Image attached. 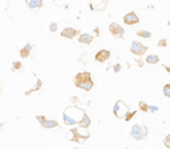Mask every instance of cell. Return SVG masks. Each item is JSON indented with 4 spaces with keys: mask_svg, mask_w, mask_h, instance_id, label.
<instances>
[{
    "mask_svg": "<svg viewBox=\"0 0 170 149\" xmlns=\"http://www.w3.org/2000/svg\"><path fill=\"white\" fill-rule=\"evenodd\" d=\"M89 138V132L86 131V128H82L81 129H77V128H72L69 129L68 132L65 133V139L69 141V142H77V144H82L85 139Z\"/></svg>",
    "mask_w": 170,
    "mask_h": 149,
    "instance_id": "obj_1",
    "label": "cell"
},
{
    "mask_svg": "<svg viewBox=\"0 0 170 149\" xmlns=\"http://www.w3.org/2000/svg\"><path fill=\"white\" fill-rule=\"evenodd\" d=\"M74 84H75V87H78V88H81V90L91 91L92 90V87H94V81H92V78H91L89 73L84 71V73H78V74L75 75Z\"/></svg>",
    "mask_w": 170,
    "mask_h": 149,
    "instance_id": "obj_2",
    "label": "cell"
},
{
    "mask_svg": "<svg viewBox=\"0 0 170 149\" xmlns=\"http://www.w3.org/2000/svg\"><path fill=\"white\" fill-rule=\"evenodd\" d=\"M130 136L135 141H142L148 136V128L145 125H140V124H135L130 129Z\"/></svg>",
    "mask_w": 170,
    "mask_h": 149,
    "instance_id": "obj_3",
    "label": "cell"
},
{
    "mask_svg": "<svg viewBox=\"0 0 170 149\" xmlns=\"http://www.w3.org/2000/svg\"><path fill=\"white\" fill-rule=\"evenodd\" d=\"M128 111H129V106H128L122 100H119V101L115 102V105H113V115L116 118H125Z\"/></svg>",
    "mask_w": 170,
    "mask_h": 149,
    "instance_id": "obj_4",
    "label": "cell"
},
{
    "mask_svg": "<svg viewBox=\"0 0 170 149\" xmlns=\"http://www.w3.org/2000/svg\"><path fill=\"white\" fill-rule=\"evenodd\" d=\"M146 51H148V46L142 44V43L138 41V40L132 41V44H130V53H132V54H135V55L140 57V55H143Z\"/></svg>",
    "mask_w": 170,
    "mask_h": 149,
    "instance_id": "obj_5",
    "label": "cell"
},
{
    "mask_svg": "<svg viewBox=\"0 0 170 149\" xmlns=\"http://www.w3.org/2000/svg\"><path fill=\"white\" fill-rule=\"evenodd\" d=\"M109 33L115 38H122L125 36V28L121 24H118V23H111L109 24Z\"/></svg>",
    "mask_w": 170,
    "mask_h": 149,
    "instance_id": "obj_6",
    "label": "cell"
},
{
    "mask_svg": "<svg viewBox=\"0 0 170 149\" xmlns=\"http://www.w3.org/2000/svg\"><path fill=\"white\" fill-rule=\"evenodd\" d=\"M123 21H125V24H128V26H133V24H138L139 23V17L135 11H129V13H126L123 16Z\"/></svg>",
    "mask_w": 170,
    "mask_h": 149,
    "instance_id": "obj_7",
    "label": "cell"
},
{
    "mask_svg": "<svg viewBox=\"0 0 170 149\" xmlns=\"http://www.w3.org/2000/svg\"><path fill=\"white\" fill-rule=\"evenodd\" d=\"M37 121L40 122V125L42 128H57L58 127V122L55 119H45L44 117H40V115H37Z\"/></svg>",
    "mask_w": 170,
    "mask_h": 149,
    "instance_id": "obj_8",
    "label": "cell"
},
{
    "mask_svg": "<svg viewBox=\"0 0 170 149\" xmlns=\"http://www.w3.org/2000/svg\"><path fill=\"white\" fill-rule=\"evenodd\" d=\"M109 57H111V51L106 50V48H102L95 54V61L96 63H105V61H108Z\"/></svg>",
    "mask_w": 170,
    "mask_h": 149,
    "instance_id": "obj_9",
    "label": "cell"
},
{
    "mask_svg": "<svg viewBox=\"0 0 170 149\" xmlns=\"http://www.w3.org/2000/svg\"><path fill=\"white\" fill-rule=\"evenodd\" d=\"M75 36H78V30L72 28V27H65L63 31H61V37H64V38H74Z\"/></svg>",
    "mask_w": 170,
    "mask_h": 149,
    "instance_id": "obj_10",
    "label": "cell"
},
{
    "mask_svg": "<svg viewBox=\"0 0 170 149\" xmlns=\"http://www.w3.org/2000/svg\"><path fill=\"white\" fill-rule=\"evenodd\" d=\"M92 40H94V37H92L91 34H88V33L80 34V37H78V41H80L81 44H91Z\"/></svg>",
    "mask_w": 170,
    "mask_h": 149,
    "instance_id": "obj_11",
    "label": "cell"
},
{
    "mask_svg": "<svg viewBox=\"0 0 170 149\" xmlns=\"http://www.w3.org/2000/svg\"><path fill=\"white\" fill-rule=\"evenodd\" d=\"M80 125L82 128H88L91 125V119H89V117L85 114V111H82V118L80 119Z\"/></svg>",
    "mask_w": 170,
    "mask_h": 149,
    "instance_id": "obj_12",
    "label": "cell"
},
{
    "mask_svg": "<svg viewBox=\"0 0 170 149\" xmlns=\"http://www.w3.org/2000/svg\"><path fill=\"white\" fill-rule=\"evenodd\" d=\"M63 119H64V124H65V125H74V124L80 122V121H77V119H74V118L69 117L68 112H67V111L63 114Z\"/></svg>",
    "mask_w": 170,
    "mask_h": 149,
    "instance_id": "obj_13",
    "label": "cell"
},
{
    "mask_svg": "<svg viewBox=\"0 0 170 149\" xmlns=\"http://www.w3.org/2000/svg\"><path fill=\"white\" fill-rule=\"evenodd\" d=\"M30 51H31V44H26V46L20 50V57L21 58H27V57L30 55Z\"/></svg>",
    "mask_w": 170,
    "mask_h": 149,
    "instance_id": "obj_14",
    "label": "cell"
},
{
    "mask_svg": "<svg viewBox=\"0 0 170 149\" xmlns=\"http://www.w3.org/2000/svg\"><path fill=\"white\" fill-rule=\"evenodd\" d=\"M27 6L30 9H40L42 7V0H30V1H27Z\"/></svg>",
    "mask_w": 170,
    "mask_h": 149,
    "instance_id": "obj_15",
    "label": "cell"
},
{
    "mask_svg": "<svg viewBox=\"0 0 170 149\" xmlns=\"http://www.w3.org/2000/svg\"><path fill=\"white\" fill-rule=\"evenodd\" d=\"M159 57L157 55H154V54H152V55H148L146 57V63L148 64H157L159 63Z\"/></svg>",
    "mask_w": 170,
    "mask_h": 149,
    "instance_id": "obj_16",
    "label": "cell"
},
{
    "mask_svg": "<svg viewBox=\"0 0 170 149\" xmlns=\"http://www.w3.org/2000/svg\"><path fill=\"white\" fill-rule=\"evenodd\" d=\"M136 34H138L139 37H143V38H150L152 37V33L148 31V30H139Z\"/></svg>",
    "mask_w": 170,
    "mask_h": 149,
    "instance_id": "obj_17",
    "label": "cell"
},
{
    "mask_svg": "<svg viewBox=\"0 0 170 149\" xmlns=\"http://www.w3.org/2000/svg\"><path fill=\"white\" fill-rule=\"evenodd\" d=\"M139 108H140V109H142L143 112H150V108H149V105H148V104H146L145 101H140V102H139Z\"/></svg>",
    "mask_w": 170,
    "mask_h": 149,
    "instance_id": "obj_18",
    "label": "cell"
},
{
    "mask_svg": "<svg viewBox=\"0 0 170 149\" xmlns=\"http://www.w3.org/2000/svg\"><path fill=\"white\" fill-rule=\"evenodd\" d=\"M135 115H136V111H128V114L125 115V118H123V119H125V121H130V119H132Z\"/></svg>",
    "mask_w": 170,
    "mask_h": 149,
    "instance_id": "obj_19",
    "label": "cell"
},
{
    "mask_svg": "<svg viewBox=\"0 0 170 149\" xmlns=\"http://www.w3.org/2000/svg\"><path fill=\"white\" fill-rule=\"evenodd\" d=\"M163 94H165V97L170 98V84H166L163 87Z\"/></svg>",
    "mask_w": 170,
    "mask_h": 149,
    "instance_id": "obj_20",
    "label": "cell"
},
{
    "mask_svg": "<svg viewBox=\"0 0 170 149\" xmlns=\"http://www.w3.org/2000/svg\"><path fill=\"white\" fill-rule=\"evenodd\" d=\"M163 144H165L166 148H170V133L165 136V139H163Z\"/></svg>",
    "mask_w": 170,
    "mask_h": 149,
    "instance_id": "obj_21",
    "label": "cell"
},
{
    "mask_svg": "<svg viewBox=\"0 0 170 149\" xmlns=\"http://www.w3.org/2000/svg\"><path fill=\"white\" fill-rule=\"evenodd\" d=\"M20 68H21V63H20V61H14L11 70H13V71H16V70H20Z\"/></svg>",
    "mask_w": 170,
    "mask_h": 149,
    "instance_id": "obj_22",
    "label": "cell"
},
{
    "mask_svg": "<svg viewBox=\"0 0 170 149\" xmlns=\"http://www.w3.org/2000/svg\"><path fill=\"white\" fill-rule=\"evenodd\" d=\"M57 28H58V24H57L55 21L50 24V31H53V33H54V31H57Z\"/></svg>",
    "mask_w": 170,
    "mask_h": 149,
    "instance_id": "obj_23",
    "label": "cell"
},
{
    "mask_svg": "<svg viewBox=\"0 0 170 149\" xmlns=\"http://www.w3.org/2000/svg\"><path fill=\"white\" fill-rule=\"evenodd\" d=\"M157 46H159V47H166V46H167V40H166V38H162V40L157 43Z\"/></svg>",
    "mask_w": 170,
    "mask_h": 149,
    "instance_id": "obj_24",
    "label": "cell"
},
{
    "mask_svg": "<svg viewBox=\"0 0 170 149\" xmlns=\"http://www.w3.org/2000/svg\"><path fill=\"white\" fill-rule=\"evenodd\" d=\"M121 68H122V67H121V64H115V65H113V71H115V73H119Z\"/></svg>",
    "mask_w": 170,
    "mask_h": 149,
    "instance_id": "obj_25",
    "label": "cell"
},
{
    "mask_svg": "<svg viewBox=\"0 0 170 149\" xmlns=\"http://www.w3.org/2000/svg\"><path fill=\"white\" fill-rule=\"evenodd\" d=\"M149 108H150V112H157L159 111V108L154 106V105H149Z\"/></svg>",
    "mask_w": 170,
    "mask_h": 149,
    "instance_id": "obj_26",
    "label": "cell"
},
{
    "mask_svg": "<svg viewBox=\"0 0 170 149\" xmlns=\"http://www.w3.org/2000/svg\"><path fill=\"white\" fill-rule=\"evenodd\" d=\"M136 63H138V65H139V67H142V65H143V61H142V60H138V61H136Z\"/></svg>",
    "mask_w": 170,
    "mask_h": 149,
    "instance_id": "obj_27",
    "label": "cell"
},
{
    "mask_svg": "<svg viewBox=\"0 0 170 149\" xmlns=\"http://www.w3.org/2000/svg\"><path fill=\"white\" fill-rule=\"evenodd\" d=\"M165 70H166V71H167V73L170 74V65H165Z\"/></svg>",
    "mask_w": 170,
    "mask_h": 149,
    "instance_id": "obj_28",
    "label": "cell"
},
{
    "mask_svg": "<svg viewBox=\"0 0 170 149\" xmlns=\"http://www.w3.org/2000/svg\"><path fill=\"white\" fill-rule=\"evenodd\" d=\"M167 24H169V26H170V20H169V23H167Z\"/></svg>",
    "mask_w": 170,
    "mask_h": 149,
    "instance_id": "obj_29",
    "label": "cell"
}]
</instances>
